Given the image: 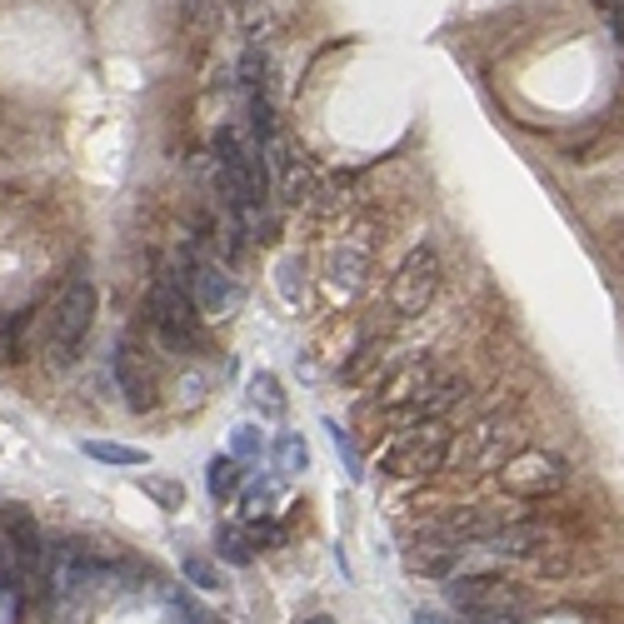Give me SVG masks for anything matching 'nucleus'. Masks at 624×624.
Returning <instances> with one entry per match:
<instances>
[{"mask_svg":"<svg viewBox=\"0 0 624 624\" xmlns=\"http://www.w3.org/2000/svg\"><path fill=\"white\" fill-rule=\"evenodd\" d=\"M151 325L160 335L170 355H195L205 345V331H201V305L185 295V280L176 271L160 275L151 290Z\"/></svg>","mask_w":624,"mask_h":624,"instance_id":"nucleus-1","label":"nucleus"},{"mask_svg":"<svg viewBox=\"0 0 624 624\" xmlns=\"http://www.w3.org/2000/svg\"><path fill=\"white\" fill-rule=\"evenodd\" d=\"M449 459V430L440 420L430 424H410L400 440H389L380 449V475L385 480H430Z\"/></svg>","mask_w":624,"mask_h":624,"instance_id":"nucleus-2","label":"nucleus"},{"mask_svg":"<svg viewBox=\"0 0 624 624\" xmlns=\"http://www.w3.org/2000/svg\"><path fill=\"white\" fill-rule=\"evenodd\" d=\"M95 325V285L91 280H75L60 290V300L50 305V320H46V345H50V360L56 365H71L75 350L85 345Z\"/></svg>","mask_w":624,"mask_h":624,"instance_id":"nucleus-3","label":"nucleus"},{"mask_svg":"<svg viewBox=\"0 0 624 624\" xmlns=\"http://www.w3.org/2000/svg\"><path fill=\"white\" fill-rule=\"evenodd\" d=\"M440 275H445L440 250L435 245H415L410 255L395 265V275H389V310H395V315H420V310L435 300Z\"/></svg>","mask_w":624,"mask_h":624,"instance_id":"nucleus-4","label":"nucleus"},{"mask_svg":"<svg viewBox=\"0 0 624 624\" xmlns=\"http://www.w3.org/2000/svg\"><path fill=\"white\" fill-rule=\"evenodd\" d=\"M500 484L519 500H544L569 484V465L554 449H519V455H509L500 465Z\"/></svg>","mask_w":624,"mask_h":624,"instance_id":"nucleus-5","label":"nucleus"},{"mask_svg":"<svg viewBox=\"0 0 624 624\" xmlns=\"http://www.w3.org/2000/svg\"><path fill=\"white\" fill-rule=\"evenodd\" d=\"M116 385L125 389L130 410H155L160 405V380H155L151 360L135 340H120L116 345Z\"/></svg>","mask_w":624,"mask_h":624,"instance_id":"nucleus-6","label":"nucleus"},{"mask_svg":"<svg viewBox=\"0 0 624 624\" xmlns=\"http://www.w3.org/2000/svg\"><path fill=\"white\" fill-rule=\"evenodd\" d=\"M445 595H449L455 610H480V604H530V589L509 585V579H500V575H455Z\"/></svg>","mask_w":624,"mask_h":624,"instance_id":"nucleus-7","label":"nucleus"},{"mask_svg":"<svg viewBox=\"0 0 624 624\" xmlns=\"http://www.w3.org/2000/svg\"><path fill=\"white\" fill-rule=\"evenodd\" d=\"M435 375L440 370L430 365V360H405V365H395L389 375H380V385H375V410L380 415L405 410L415 395H424V389L435 385Z\"/></svg>","mask_w":624,"mask_h":624,"instance_id":"nucleus-8","label":"nucleus"},{"mask_svg":"<svg viewBox=\"0 0 624 624\" xmlns=\"http://www.w3.org/2000/svg\"><path fill=\"white\" fill-rule=\"evenodd\" d=\"M465 380L459 375H435V385L424 389V395H415L405 410H395V415H385L389 424H400V430H410V424H430V420H440V415H449L459 400H465Z\"/></svg>","mask_w":624,"mask_h":624,"instance_id":"nucleus-9","label":"nucleus"},{"mask_svg":"<svg viewBox=\"0 0 624 624\" xmlns=\"http://www.w3.org/2000/svg\"><path fill=\"white\" fill-rule=\"evenodd\" d=\"M190 290H195V305H201V315H230V310H240V300H245V290H240V280L225 265H195V275H190Z\"/></svg>","mask_w":624,"mask_h":624,"instance_id":"nucleus-10","label":"nucleus"},{"mask_svg":"<svg viewBox=\"0 0 624 624\" xmlns=\"http://www.w3.org/2000/svg\"><path fill=\"white\" fill-rule=\"evenodd\" d=\"M475 544H480L484 554H495V560H525V554H535L544 544V530L530 525V519H500L495 530Z\"/></svg>","mask_w":624,"mask_h":624,"instance_id":"nucleus-11","label":"nucleus"},{"mask_svg":"<svg viewBox=\"0 0 624 624\" xmlns=\"http://www.w3.org/2000/svg\"><path fill=\"white\" fill-rule=\"evenodd\" d=\"M365 275H370V240L365 236L340 240V245H335V255H331V285L340 295H360Z\"/></svg>","mask_w":624,"mask_h":624,"instance_id":"nucleus-12","label":"nucleus"},{"mask_svg":"<svg viewBox=\"0 0 624 624\" xmlns=\"http://www.w3.org/2000/svg\"><path fill=\"white\" fill-rule=\"evenodd\" d=\"M240 459L236 455H215L211 470H205V490H211L215 505H225V500H240Z\"/></svg>","mask_w":624,"mask_h":624,"instance_id":"nucleus-13","label":"nucleus"},{"mask_svg":"<svg viewBox=\"0 0 624 624\" xmlns=\"http://www.w3.org/2000/svg\"><path fill=\"white\" fill-rule=\"evenodd\" d=\"M236 81H240V91L245 95H265L271 91V56L260 46H250L245 56L236 60Z\"/></svg>","mask_w":624,"mask_h":624,"instance_id":"nucleus-14","label":"nucleus"},{"mask_svg":"<svg viewBox=\"0 0 624 624\" xmlns=\"http://www.w3.org/2000/svg\"><path fill=\"white\" fill-rule=\"evenodd\" d=\"M455 560H459L455 544H430V550L420 544V550L410 554V569L415 575H430V579H445L449 569H455Z\"/></svg>","mask_w":624,"mask_h":624,"instance_id":"nucleus-15","label":"nucleus"},{"mask_svg":"<svg viewBox=\"0 0 624 624\" xmlns=\"http://www.w3.org/2000/svg\"><path fill=\"white\" fill-rule=\"evenodd\" d=\"M250 405H255L265 420H280V415H285V389H280V380H275V375H255V380H250Z\"/></svg>","mask_w":624,"mask_h":624,"instance_id":"nucleus-16","label":"nucleus"},{"mask_svg":"<svg viewBox=\"0 0 624 624\" xmlns=\"http://www.w3.org/2000/svg\"><path fill=\"white\" fill-rule=\"evenodd\" d=\"M215 550H220L230 565H250V560H255V544H250V535L240 530V525H220V530H215Z\"/></svg>","mask_w":624,"mask_h":624,"instance_id":"nucleus-17","label":"nucleus"},{"mask_svg":"<svg viewBox=\"0 0 624 624\" xmlns=\"http://www.w3.org/2000/svg\"><path fill=\"white\" fill-rule=\"evenodd\" d=\"M85 455L91 459H100V465H130V470H135V465H145V455L135 445H116V440H85Z\"/></svg>","mask_w":624,"mask_h":624,"instance_id":"nucleus-18","label":"nucleus"},{"mask_svg":"<svg viewBox=\"0 0 624 624\" xmlns=\"http://www.w3.org/2000/svg\"><path fill=\"white\" fill-rule=\"evenodd\" d=\"M530 604H480V610H465V624H525Z\"/></svg>","mask_w":624,"mask_h":624,"instance_id":"nucleus-19","label":"nucleus"},{"mask_svg":"<svg viewBox=\"0 0 624 624\" xmlns=\"http://www.w3.org/2000/svg\"><path fill=\"white\" fill-rule=\"evenodd\" d=\"M275 459H280V470H285V475H300V470L310 465L305 440H300V435H280V440H275Z\"/></svg>","mask_w":624,"mask_h":624,"instance_id":"nucleus-20","label":"nucleus"},{"mask_svg":"<svg viewBox=\"0 0 624 624\" xmlns=\"http://www.w3.org/2000/svg\"><path fill=\"white\" fill-rule=\"evenodd\" d=\"M236 25L245 31V36H260V31L271 25V5H265V0H240V5H236Z\"/></svg>","mask_w":624,"mask_h":624,"instance_id":"nucleus-21","label":"nucleus"},{"mask_svg":"<svg viewBox=\"0 0 624 624\" xmlns=\"http://www.w3.org/2000/svg\"><path fill=\"white\" fill-rule=\"evenodd\" d=\"M260 449H265V435H260L255 424H236V430H230V455L236 459H255Z\"/></svg>","mask_w":624,"mask_h":624,"instance_id":"nucleus-22","label":"nucleus"},{"mask_svg":"<svg viewBox=\"0 0 624 624\" xmlns=\"http://www.w3.org/2000/svg\"><path fill=\"white\" fill-rule=\"evenodd\" d=\"M141 490L155 500V505H166V509H176L180 500H185V495H180V484H176V480H166V475H145Z\"/></svg>","mask_w":624,"mask_h":624,"instance_id":"nucleus-23","label":"nucleus"},{"mask_svg":"<svg viewBox=\"0 0 624 624\" xmlns=\"http://www.w3.org/2000/svg\"><path fill=\"white\" fill-rule=\"evenodd\" d=\"M325 430H331V435H335V455L345 459V470H350V480H360V455H355L350 435H345V430H340V424H335V420H325Z\"/></svg>","mask_w":624,"mask_h":624,"instance_id":"nucleus-24","label":"nucleus"},{"mask_svg":"<svg viewBox=\"0 0 624 624\" xmlns=\"http://www.w3.org/2000/svg\"><path fill=\"white\" fill-rule=\"evenodd\" d=\"M185 579H190V585H201V589H220V575L205 565L201 554H185Z\"/></svg>","mask_w":624,"mask_h":624,"instance_id":"nucleus-25","label":"nucleus"},{"mask_svg":"<svg viewBox=\"0 0 624 624\" xmlns=\"http://www.w3.org/2000/svg\"><path fill=\"white\" fill-rule=\"evenodd\" d=\"M15 365V335H11V320L0 315V370Z\"/></svg>","mask_w":624,"mask_h":624,"instance_id":"nucleus-26","label":"nucleus"},{"mask_svg":"<svg viewBox=\"0 0 624 624\" xmlns=\"http://www.w3.org/2000/svg\"><path fill=\"white\" fill-rule=\"evenodd\" d=\"M370 365H375V345H365V350L355 355V365H350V370H340V380H360Z\"/></svg>","mask_w":624,"mask_h":624,"instance_id":"nucleus-27","label":"nucleus"},{"mask_svg":"<svg viewBox=\"0 0 624 624\" xmlns=\"http://www.w3.org/2000/svg\"><path fill=\"white\" fill-rule=\"evenodd\" d=\"M295 275H300V260H285L280 265V290H285V300H300V285H295Z\"/></svg>","mask_w":624,"mask_h":624,"instance_id":"nucleus-28","label":"nucleus"},{"mask_svg":"<svg viewBox=\"0 0 624 624\" xmlns=\"http://www.w3.org/2000/svg\"><path fill=\"white\" fill-rule=\"evenodd\" d=\"M250 535H255L260 544H280V530H275V525H255V530H250Z\"/></svg>","mask_w":624,"mask_h":624,"instance_id":"nucleus-29","label":"nucleus"},{"mask_svg":"<svg viewBox=\"0 0 624 624\" xmlns=\"http://www.w3.org/2000/svg\"><path fill=\"white\" fill-rule=\"evenodd\" d=\"M415 624H449V620H445V614H435V610H420V614H415Z\"/></svg>","mask_w":624,"mask_h":624,"instance_id":"nucleus-30","label":"nucleus"},{"mask_svg":"<svg viewBox=\"0 0 624 624\" xmlns=\"http://www.w3.org/2000/svg\"><path fill=\"white\" fill-rule=\"evenodd\" d=\"M600 5H604L610 15H620V11H624V0H600Z\"/></svg>","mask_w":624,"mask_h":624,"instance_id":"nucleus-31","label":"nucleus"},{"mask_svg":"<svg viewBox=\"0 0 624 624\" xmlns=\"http://www.w3.org/2000/svg\"><path fill=\"white\" fill-rule=\"evenodd\" d=\"M305 624H335V620H331V614H315V620H305Z\"/></svg>","mask_w":624,"mask_h":624,"instance_id":"nucleus-32","label":"nucleus"}]
</instances>
